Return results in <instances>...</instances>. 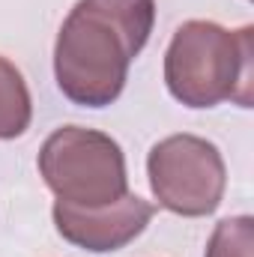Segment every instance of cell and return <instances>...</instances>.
<instances>
[{"instance_id": "obj_1", "label": "cell", "mask_w": 254, "mask_h": 257, "mask_svg": "<svg viewBox=\"0 0 254 257\" xmlns=\"http://www.w3.org/2000/svg\"><path fill=\"white\" fill-rule=\"evenodd\" d=\"M156 0H78L54 42V78L72 105L108 108L120 99L129 66L150 42Z\"/></svg>"}, {"instance_id": "obj_2", "label": "cell", "mask_w": 254, "mask_h": 257, "mask_svg": "<svg viewBox=\"0 0 254 257\" xmlns=\"http://www.w3.org/2000/svg\"><path fill=\"white\" fill-rule=\"evenodd\" d=\"M254 27L227 30L215 21L191 18L177 27L165 51L168 93L186 108L236 102L251 108Z\"/></svg>"}, {"instance_id": "obj_3", "label": "cell", "mask_w": 254, "mask_h": 257, "mask_svg": "<svg viewBox=\"0 0 254 257\" xmlns=\"http://www.w3.org/2000/svg\"><path fill=\"white\" fill-rule=\"evenodd\" d=\"M36 165L51 194L72 206H105L129 192L120 144L96 128H54L45 138Z\"/></svg>"}, {"instance_id": "obj_4", "label": "cell", "mask_w": 254, "mask_h": 257, "mask_svg": "<svg viewBox=\"0 0 254 257\" xmlns=\"http://www.w3.org/2000/svg\"><path fill=\"white\" fill-rule=\"evenodd\" d=\"M147 177L159 206L174 215H212L227 189V168L218 147L197 135H171L147 156Z\"/></svg>"}, {"instance_id": "obj_5", "label": "cell", "mask_w": 254, "mask_h": 257, "mask_svg": "<svg viewBox=\"0 0 254 257\" xmlns=\"http://www.w3.org/2000/svg\"><path fill=\"white\" fill-rule=\"evenodd\" d=\"M51 215L57 233L69 245L93 254H108L126 248L147 230V224L156 215V206L141 194L126 192L120 200L105 206H72L57 200Z\"/></svg>"}, {"instance_id": "obj_6", "label": "cell", "mask_w": 254, "mask_h": 257, "mask_svg": "<svg viewBox=\"0 0 254 257\" xmlns=\"http://www.w3.org/2000/svg\"><path fill=\"white\" fill-rule=\"evenodd\" d=\"M33 120V99L21 69L0 57V141L21 138Z\"/></svg>"}, {"instance_id": "obj_7", "label": "cell", "mask_w": 254, "mask_h": 257, "mask_svg": "<svg viewBox=\"0 0 254 257\" xmlns=\"http://www.w3.org/2000/svg\"><path fill=\"white\" fill-rule=\"evenodd\" d=\"M203 257H254V218L251 215L221 218L209 233Z\"/></svg>"}]
</instances>
